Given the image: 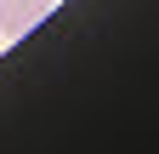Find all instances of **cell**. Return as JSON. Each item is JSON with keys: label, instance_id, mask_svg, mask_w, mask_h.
Here are the masks:
<instances>
[{"label": "cell", "instance_id": "obj_1", "mask_svg": "<svg viewBox=\"0 0 159 154\" xmlns=\"http://www.w3.org/2000/svg\"><path fill=\"white\" fill-rule=\"evenodd\" d=\"M57 0H0V34L17 40V34H29L34 23H46Z\"/></svg>", "mask_w": 159, "mask_h": 154}]
</instances>
